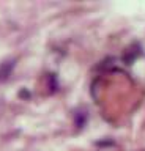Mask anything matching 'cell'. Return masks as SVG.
Returning <instances> with one entry per match:
<instances>
[{"instance_id": "obj_1", "label": "cell", "mask_w": 145, "mask_h": 151, "mask_svg": "<svg viewBox=\"0 0 145 151\" xmlns=\"http://www.w3.org/2000/svg\"><path fill=\"white\" fill-rule=\"evenodd\" d=\"M13 66H14V63H13V61H8V63H3L2 66H0V80L6 79L8 76H10Z\"/></svg>"}, {"instance_id": "obj_2", "label": "cell", "mask_w": 145, "mask_h": 151, "mask_svg": "<svg viewBox=\"0 0 145 151\" xmlns=\"http://www.w3.org/2000/svg\"><path fill=\"white\" fill-rule=\"evenodd\" d=\"M19 96H21V98H29L30 94H29V91H25V90H22V91L19 93Z\"/></svg>"}]
</instances>
